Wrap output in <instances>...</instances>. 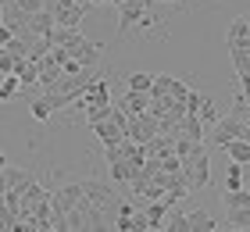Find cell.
Listing matches in <instances>:
<instances>
[{
  "label": "cell",
  "instance_id": "4316f807",
  "mask_svg": "<svg viewBox=\"0 0 250 232\" xmlns=\"http://www.w3.org/2000/svg\"><path fill=\"white\" fill-rule=\"evenodd\" d=\"M225 214H229V229H236V232L250 229V207H232V211H225Z\"/></svg>",
  "mask_w": 250,
  "mask_h": 232
},
{
  "label": "cell",
  "instance_id": "1f68e13d",
  "mask_svg": "<svg viewBox=\"0 0 250 232\" xmlns=\"http://www.w3.org/2000/svg\"><path fill=\"white\" fill-rule=\"evenodd\" d=\"M11 7H18V11H25V15H32V11H40L43 7V0H7Z\"/></svg>",
  "mask_w": 250,
  "mask_h": 232
},
{
  "label": "cell",
  "instance_id": "4dcf8cb0",
  "mask_svg": "<svg viewBox=\"0 0 250 232\" xmlns=\"http://www.w3.org/2000/svg\"><path fill=\"white\" fill-rule=\"evenodd\" d=\"M125 83H129V89H136V93H146V89H150V75H146V72H132Z\"/></svg>",
  "mask_w": 250,
  "mask_h": 232
},
{
  "label": "cell",
  "instance_id": "e0dca14e",
  "mask_svg": "<svg viewBox=\"0 0 250 232\" xmlns=\"http://www.w3.org/2000/svg\"><path fill=\"white\" fill-rule=\"evenodd\" d=\"M36 64H40V86H54V83H58V75H61V64L54 61L50 54H43Z\"/></svg>",
  "mask_w": 250,
  "mask_h": 232
},
{
  "label": "cell",
  "instance_id": "f546056e",
  "mask_svg": "<svg viewBox=\"0 0 250 232\" xmlns=\"http://www.w3.org/2000/svg\"><path fill=\"white\" fill-rule=\"evenodd\" d=\"M83 111H86V125H89V122H100V118H107V111H111V100H107V104H86Z\"/></svg>",
  "mask_w": 250,
  "mask_h": 232
},
{
  "label": "cell",
  "instance_id": "f1b7e54d",
  "mask_svg": "<svg viewBox=\"0 0 250 232\" xmlns=\"http://www.w3.org/2000/svg\"><path fill=\"white\" fill-rule=\"evenodd\" d=\"M29 114H32V118H36V122H50V104H47V97H40V100H32V107H29Z\"/></svg>",
  "mask_w": 250,
  "mask_h": 232
},
{
  "label": "cell",
  "instance_id": "7a4b0ae2",
  "mask_svg": "<svg viewBox=\"0 0 250 232\" xmlns=\"http://www.w3.org/2000/svg\"><path fill=\"white\" fill-rule=\"evenodd\" d=\"M183 182H186L189 193H200L204 186L211 182V154H208V147H204V143H197L183 157Z\"/></svg>",
  "mask_w": 250,
  "mask_h": 232
},
{
  "label": "cell",
  "instance_id": "484cf974",
  "mask_svg": "<svg viewBox=\"0 0 250 232\" xmlns=\"http://www.w3.org/2000/svg\"><path fill=\"white\" fill-rule=\"evenodd\" d=\"M18 89H21V83H18V75L15 72H7V75H0V100H15L18 97Z\"/></svg>",
  "mask_w": 250,
  "mask_h": 232
},
{
  "label": "cell",
  "instance_id": "6da1fadb",
  "mask_svg": "<svg viewBox=\"0 0 250 232\" xmlns=\"http://www.w3.org/2000/svg\"><path fill=\"white\" fill-rule=\"evenodd\" d=\"M104 157H107V171H111V179L122 182V186H129L136 179V171H140L143 165V147L140 143H132V139H122V143L115 147H104Z\"/></svg>",
  "mask_w": 250,
  "mask_h": 232
},
{
  "label": "cell",
  "instance_id": "7402d4cb",
  "mask_svg": "<svg viewBox=\"0 0 250 232\" xmlns=\"http://www.w3.org/2000/svg\"><path fill=\"white\" fill-rule=\"evenodd\" d=\"M157 229H161V232H186V214L165 207V218H161V225H157Z\"/></svg>",
  "mask_w": 250,
  "mask_h": 232
},
{
  "label": "cell",
  "instance_id": "8992f818",
  "mask_svg": "<svg viewBox=\"0 0 250 232\" xmlns=\"http://www.w3.org/2000/svg\"><path fill=\"white\" fill-rule=\"evenodd\" d=\"M79 190H83L86 204H93V207H104V211H118V196H115V190H111L107 182L86 179V182H79Z\"/></svg>",
  "mask_w": 250,
  "mask_h": 232
},
{
  "label": "cell",
  "instance_id": "ba28073f",
  "mask_svg": "<svg viewBox=\"0 0 250 232\" xmlns=\"http://www.w3.org/2000/svg\"><path fill=\"white\" fill-rule=\"evenodd\" d=\"M54 25H64V29H79L83 18L89 15V4L86 0H75V4H64V7H54Z\"/></svg>",
  "mask_w": 250,
  "mask_h": 232
},
{
  "label": "cell",
  "instance_id": "5b68a950",
  "mask_svg": "<svg viewBox=\"0 0 250 232\" xmlns=\"http://www.w3.org/2000/svg\"><path fill=\"white\" fill-rule=\"evenodd\" d=\"M150 136H157V118L150 111H140V114H125V139L132 143H146Z\"/></svg>",
  "mask_w": 250,
  "mask_h": 232
},
{
  "label": "cell",
  "instance_id": "9c48e42d",
  "mask_svg": "<svg viewBox=\"0 0 250 232\" xmlns=\"http://www.w3.org/2000/svg\"><path fill=\"white\" fill-rule=\"evenodd\" d=\"M118 11H122V15H118V29L129 32L132 25H140V21H143V15H146V0H122Z\"/></svg>",
  "mask_w": 250,
  "mask_h": 232
},
{
  "label": "cell",
  "instance_id": "44dd1931",
  "mask_svg": "<svg viewBox=\"0 0 250 232\" xmlns=\"http://www.w3.org/2000/svg\"><path fill=\"white\" fill-rule=\"evenodd\" d=\"M222 150H225L232 161H240V165H247V161H250V139H229V143H222Z\"/></svg>",
  "mask_w": 250,
  "mask_h": 232
},
{
  "label": "cell",
  "instance_id": "e575fe53",
  "mask_svg": "<svg viewBox=\"0 0 250 232\" xmlns=\"http://www.w3.org/2000/svg\"><path fill=\"white\" fill-rule=\"evenodd\" d=\"M4 165H7V157H4V154H0V168H4Z\"/></svg>",
  "mask_w": 250,
  "mask_h": 232
},
{
  "label": "cell",
  "instance_id": "603a6c76",
  "mask_svg": "<svg viewBox=\"0 0 250 232\" xmlns=\"http://www.w3.org/2000/svg\"><path fill=\"white\" fill-rule=\"evenodd\" d=\"M240 186H247V165L232 161V168H225V186L222 190H240Z\"/></svg>",
  "mask_w": 250,
  "mask_h": 232
},
{
  "label": "cell",
  "instance_id": "3957f363",
  "mask_svg": "<svg viewBox=\"0 0 250 232\" xmlns=\"http://www.w3.org/2000/svg\"><path fill=\"white\" fill-rule=\"evenodd\" d=\"M89 129H93V136H97L104 147H115V143H122V139H125V111L111 104L107 118H100V122H89Z\"/></svg>",
  "mask_w": 250,
  "mask_h": 232
},
{
  "label": "cell",
  "instance_id": "52a82bcc",
  "mask_svg": "<svg viewBox=\"0 0 250 232\" xmlns=\"http://www.w3.org/2000/svg\"><path fill=\"white\" fill-rule=\"evenodd\" d=\"M229 139H250V122H236V118H218L214 122V132H211V143L214 147H222V143H229Z\"/></svg>",
  "mask_w": 250,
  "mask_h": 232
},
{
  "label": "cell",
  "instance_id": "836d02e7",
  "mask_svg": "<svg viewBox=\"0 0 250 232\" xmlns=\"http://www.w3.org/2000/svg\"><path fill=\"white\" fill-rule=\"evenodd\" d=\"M86 4H89V7H97V4H107V0H86Z\"/></svg>",
  "mask_w": 250,
  "mask_h": 232
},
{
  "label": "cell",
  "instance_id": "ac0fdd59",
  "mask_svg": "<svg viewBox=\"0 0 250 232\" xmlns=\"http://www.w3.org/2000/svg\"><path fill=\"white\" fill-rule=\"evenodd\" d=\"M193 114H197L204 125H214V122L222 118V114H218V104H214L208 93H200V104H197V111H193Z\"/></svg>",
  "mask_w": 250,
  "mask_h": 232
},
{
  "label": "cell",
  "instance_id": "d6a6232c",
  "mask_svg": "<svg viewBox=\"0 0 250 232\" xmlns=\"http://www.w3.org/2000/svg\"><path fill=\"white\" fill-rule=\"evenodd\" d=\"M154 4H183V0H154Z\"/></svg>",
  "mask_w": 250,
  "mask_h": 232
},
{
  "label": "cell",
  "instance_id": "4fadbf2b",
  "mask_svg": "<svg viewBox=\"0 0 250 232\" xmlns=\"http://www.w3.org/2000/svg\"><path fill=\"white\" fill-rule=\"evenodd\" d=\"M25 29H29V32H36V36H47V32L54 29V15H50L47 7L32 11V15L25 18Z\"/></svg>",
  "mask_w": 250,
  "mask_h": 232
},
{
  "label": "cell",
  "instance_id": "83f0119b",
  "mask_svg": "<svg viewBox=\"0 0 250 232\" xmlns=\"http://www.w3.org/2000/svg\"><path fill=\"white\" fill-rule=\"evenodd\" d=\"M186 93H189V86L183 83V79H175V75H168V86H165V97H172V100H186Z\"/></svg>",
  "mask_w": 250,
  "mask_h": 232
},
{
  "label": "cell",
  "instance_id": "d4e9b609",
  "mask_svg": "<svg viewBox=\"0 0 250 232\" xmlns=\"http://www.w3.org/2000/svg\"><path fill=\"white\" fill-rule=\"evenodd\" d=\"M0 171H4V186H7V190H18V186H25V182L32 179L25 168H11V165H4Z\"/></svg>",
  "mask_w": 250,
  "mask_h": 232
},
{
  "label": "cell",
  "instance_id": "277c9868",
  "mask_svg": "<svg viewBox=\"0 0 250 232\" xmlns=\"http://www.w3.org/2000/svg\"><path fill=\"white\" fill-rule=\"evenodd\" d=\"M64 54L72 57L79 68H97V64H100V43H93L89 36H83V32H79V36L64 46Z\"/></svg>",
  "mask_w": 250,
  "mask_h": 232
},
{
  "label": "cell",
  "instance_id": "7c38bea8",
  "mask_svg": "<svg viewBox=\"0 0 250 232\" xmlns=\"http://www.w3.org/2000/svg\"><path fill=\"white\" fill-rule=\"evenodd\" d=\"M175 136H186V139H197V143H204V122H200L193 111H186L183 118H179V125H175Z\"/></svg>",
  "mask_w": 250,
  "mask_h": 232
},
{
  "label": "cell",
  "instance_id": "5bb4252c",
  "mask_svg": "<svg viewBox=\"0 0 250 232\" xmlns=\"http://www.w3.org/2000/svg\"><path fill=\"white\" fill-rule=\"evenodd\" d=\"M214 229H222L208 211H189L186 214V232H214Z\"/></svg>",
  "mask_w": 250,
  "mask_h": 232
},
{
  "label": "cell",
  "instance_id": "9a60e30c",
  "mask_svg": "<svg viewBox=\"0 0 250 232\" xmlns=\"http://www.w3.org/2000/svg\"><path fill=\"white\" fill-rule=\"evenodd\" d=\"M118 107H122L125 114H140V111H146V107H150V93H136V89H129V93L122 97V104H118Z\"/></svg>",
  "mask_w": 250,
  "mask_h": 232
},
{
  "label": "cell",
  "instance_id": "cb8c5ba5",
  "mask_svg": "<svg viewBox=\"0 0 250 232\" xmlns=\"http://www.w3.org/2000/svg\"><path fill=\"white\" fill-rule=\"evenodd\" d=\"M229 118L236 122H250V104H247V86L236 89V100H232V111H229Z\"/></svg>",
  "mask_w": 250,
  "mask_h": 232
},
{
  "label": "cell",
  "instance_id": "ffe728a7",
  "mask_svg": "<svg viewBox=\"0 0 250 232\" xmlns=\"http://www.w3.org/2000/svg\"><path fill=\"white\" fill-rule=\"evenodd\" d=\"M222 204L225 211H232V207H250V190L240 186V190H222Z\"/></svg>",
  "mask_w": 250,
  "mask_h": 232
},
{
  "label": "cell",
  "instance_id": "2e32d148",
  "mask_svg": "<svg viewBox=\"0 0 250 232\" xmlns=\"http://www.w3.org/2000/svg\"><path fill=\"white\" fill-rule=\"evenodd\" d=\"M15 75L21 86H36L40 83V64L29 61V57H21V61H15Z\"/></svg>",
  "mask_w": 250,
  "mask_h": 232
},
{
  "label": "cell",
  "instance_id": "d6986e66",
  "mask_svg": "<svg viewBox=\"0 0 250 232\" xmlns=\"http://www.w3.org/2000/svg\"><path fill=\"white\" fill-rule=\"evenodd\" d=\"M232 54V64H236V79H240V86H247L250 79V46H240V50H229Z\"/></svg>",
  "mask_w": 250,
  "mask_h": 232
},
{
  "label": "cell",
  "instance_id": "8fae6325",
  "mask_svg": "<svg viewBox=\"0 0 250 232\" xmlns=\"http://www.w3.org/2000/svg\"><path fill=\"white\" fill-rule=\"evenodd\" d=\"M225 46L229 50H240V46H250V21L247 18H236L229 25V36H225Z\"/></svg>",
  "mask_w": 250,
  "mask_h": 232
},
{
  "label": "cell",
  "instance_id": "30bf717a",
  "mask_svg": "<svg viewBox=\"0 0 250 232\" xmlns=\"http://www.w3.org/2000/svg\"><path fill=\"white\" fill-rule=\"evenodd\" d=\"M83 200V190H79V182H72V186H61L58 193H50V207L58 214H64V211H72V207Z\"/></svg>",
  "mask_w": 250,
  "mask_h": 232
}]
</instances>
